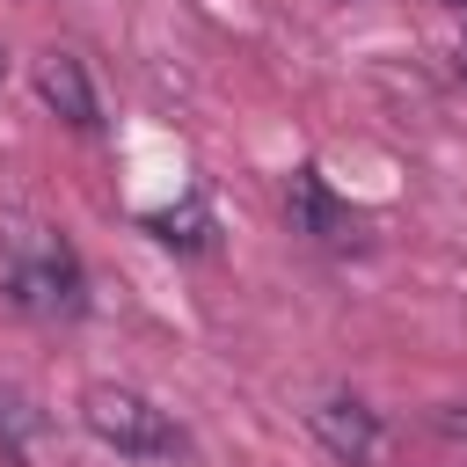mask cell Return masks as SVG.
<instances>
[{
  "mask_svg": "<svg viewBox=\"0 0 467 467\" xmlns=\"http://www.w3.org/2000/svg\"><path fill=\"white\" fill-rule=\"evenodd\" d=\"M0 292L29 321H73L88 306V270H80V255L58 226L7 219L0 226Z\"/></svg>",
  "mask_w": 467,
  "mask_h": 467,
  "instance_id": "obj_1",
  "label": "cell"
},
{
  "mask_svg": "<svg viewBox=\"0 0 467 467\" xmlns=\"http://www.w3.org/2000/svg\"><path fill=\"white\" fill-rule=\"evenodd\" d=\"M299 416H306V431L321 438L328 460H343V467H372L379 460V416L358 394H314Z\"/></svg>",
  "mask_w": 467,
  "mask_h": 467,
  "instance_id": "obj_3",
  "label": "cell"
},
{
  "mask_svg": "<svg viewBox=\"0 0 467 467\" xmlns=\"http://www.w3.org/2000/svg\"><path fill=\"white\" fill-rule=\"evenodd\" d=\"M285 219H292V234H306V241H350L358 234V219H350V204L321 182V168H299L292 182H285Z\"/></svg>",
  "mask_w": 467,
  "mask_h": 467,
  "instance_id": "obj_5",
  "label": "cell"
},
{
  "mask_svg": "<svg viewBox=\"0 0 467 467\" xmlns=\"http://www.w3.org/2000/svg\"><path fill=\"white\" fill-rule=\"evenodd\" d=\"M445 7H467V0H445Z\"/></svg>",
  "mask_w": 467,
  "mask_h": 467,
  "instance_id": "obj_7",
  "label": "cell"
},
{
  "mask_svg": "<svg viewBox=\"0 0 467 467\" xmlns=\"http://www.w3.org/2000/svg\"><path fill=\"white\" fill-rule=\"evenodd\" d=\"M36 95H44V109L66 117L73 131H95V88H88V73H80L73 51H44V58H36Z\"/></svg>",
  "mask_w": 467,
  "mask_h": 467,
  "instance_id": "obj_6",
  "label": "cell"
},
{
  "mask_svg": "<svg viewBox=\"0 0 467 467\" xmlns=\"http://www.w3.org/2000/svg\"><path fill=\"white\" fill-rule=\"evenodd\" d=\"M80 431H88L102 452H117V460H190V431H182L153 394H139V387H124V379L80 387Z\"/></svg>",
  "mask_w": 467,
  "mask_h": 467,
  "instance_id": "obj_2",
  "label": "cell"
},
{
  "mask_svg": "<svg viewBox=\"0 0 467 467\" xmlns=\"http://www.w3.org/2000/svg\"><path fill=\"white\" fill-rule=\"evenodd\" d=\"M0 460L7 467H58V423L15 379H0Z\"/></svg>",
  "mask_w": 467,
  "mask_h": 467,
  "instance_id": "obj_4",
  "label": "cell"
},
{
  "mask_svg": "<svg viewBox=\"0 0 467 467\" xmlns=\"http://www.w3.org/2000/svg\"><path fill=\"white\" fill-rule=\"evenodd\" d=\"M460 73H467V51H460Z\"/></svg>",
  "mask_w": 467,
  "mask_h": 467,
  "instance_id": "obj_8",
  "label": "cell"
}]
</instances>
